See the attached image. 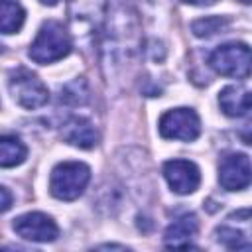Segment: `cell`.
Wrapping results in <instances>:
<instances>
[{
  "mask_svg": "<svg viewBox=\"0 0 252 252\" xmlns=\"http://www.w3.org/2000/svg\"><path fill=\"white\" fill-rule=\"evenodd\" d=\"M71 47H73V39L67 28L61 22L47 20L41 24L35 39L32 41L28 55L32 61L39 65H49L67 57L71 53Z\"/></svg>",
  "mask_w": 252,
  "mask_h": 252,
  "instance_id": "1",
  "label": "cell"
},
{
  "mask_svg": "<svg viewBox=\"0 0 252 252\" xmlns=\"http://www.w3.org/2000/svg\"><path fill=\"white\" fill-rule=\"evenodd\" d=\"M91 179V169L83 161H61L51 169L49 191L59 201H75L83 195Z\"/></svg>",
  "mask_w": 252,
  "mask_h": 252,
  "instance_id": "2",
  "label": "cell"
},
{
  "mask_svg": "<svg viewBox=\"0 0 252 252\" xmlns=\"http://www.w3.org/2000/svg\"><path fill=\"white\" fill-rule=\"evenodd\" d=\"M209 65L222 77L248 79L252 75V47L242 41L222 43L209 55Z\"/></svg>",
  "mask_w": 252,
  "mask_h": 252,
  "instance_id": "3",
  "label": "cell"
},
{
  "mask_svg": "<svg viewBox=\"0 0 252 252\" xmlns=\"http://www.w3.org/2000/svg\"><path fill=\"white\" fill-rule=\"evenodd\" d=\"M8 91H10L12 98L28 110L39 108L49 100V91L43 85V81L26 67H18V69L10 71Z\"/></svg>",
  "mask_w": 252,
  "mask_h": 252,
  "instance_id": "4",
  "label": "cell"
},
{
  "mask_svg": "<svg viewBox=\"0 0 252 252\" xmlns=\"http://www.w3.org/2000/svg\"><path fill=\"white\" fill-rule=\"evenodd\" d=\"M217 240L230 250L252 252V207L238 209L224 217V220L215 228Z\"/></svg>",
  "mask_w": 252,
  "mask_h": 252,
  "instance_id": "5",
  "label": "cell"
},
{
  "mask_svg": "<svg viewBox=\"0 0 252 252\" xmlns=\"http://www.w3.org/2000/svg\"><path fill=\"white\" fill-rule=\"evenodd\" d=\"M158 130L165 140L191 142L201 134V120L193 108L179 106L161 114L158 122Z\"/></svg>",
  "mask_w": 252,
  "mask_h": 252,
  "instance_id": "6",
  "label": "cell"
},
{
  "mask_svg": "<svg viewBox=\"0 0 252 252\" xmlns=\"http://www.w3.org/2000/svg\"><path fill=\"white\" fill-rule=\"evenodd\" d=\"M12 226L18 236H22L24 240H32V242H53L59 236L57 222L49 215L39 213V211L20 215L18 219H14Z\"/></svg>",
  "mask_w": 252,
  "mask_h": 252,
  "instance_id": "7",
  "label": "cell"
},
{
  "mask_svg": "<svg viewBox=\"0 0 252 252\" xmlns=\"http://www.w3.org/2000/svg\"><path fill=\"white\" fill-rule=\"evenodd\" d=\"M252 181V163L246 154H226L219 161V183L226 191H242Z\"/></svg>",
  "mask_w": 252,
  "mask_h": 252,
  "instance_id": "8",
  "label": "cell"
},
{
  "mask_svg": "<svg viewBox=\"0 0 252 252\" xmlns=\"http://www.w3.org/2000/svg\"><path fill=\"white\" fill-rule=\"evenodd\" d=\"M163 177L169 189L177 195H189L197 191L201 183L199 167L189 159H169L163 163Z\"/></svg>",
  "mask_w": 252,
  "mask_h": 252,
  "instance_id": "9",
  "label": "cell"
},
{
  "mask_svg": "<svg viewBox=\"0 0 252 252\" xmlns=\"http://www.w3.org/2000/svg\"><path fill=\"white\" fill-rule=\"evenodd\" d=\"M61 136L67 144L81 148V150H93L98 144V132L93 126L91 120L83 118V116H71L63 128H61Z\"/></svg>",
  "mask_w": 252,
  "mask_h": 252,
  "instance_id": "10",
  "label": "cell"
},
{
  "mask_svg": "<svg viewBox=\"0 0 252 252\" xmlns=\"http://www.w3.org/2000/svg\"><path fill=\"white\" fill-rule=\"evenodd\" d=\"M199 230V220L193 213H185L177 217L163 234V242L167 248H191V240Z\"/></svg>",
  "mask_w": 252,
  "mask_h": 252,
  "instance_id": "11",
  "label": "cell"
},
{
  "mask_svg": "<svg viewBox=\"0 0 252 252\" xmlns=\"http://www.w3.org/2000/svg\"><path fill=\"white\" fill-rule=\"evenodd\" d=\"M219 106L230 118H242L252 110V91L240 85H228L219 93Z\"/></svg>",
  "mask_w": 252,
  "mask_h": 252,
  "instance_id": "12",
  "label": "cell"
},
{
  "mask_svg": "<svg viewBox=\"0 0 252 252\" xmlns=\"http://www.w3.org/2000/svg\"><path fill=\"white\" fill-rule=\"evenodd\" d=\"M26 156H28V148L18 136L4 134L0 138V165L2 167H16L26 159Z\"/></svg>",
  "mask_w": 252,
  "mask_h": 252,
  "instance_id": "13",
  "label": "cell"
},
{
  "mask_svg": "<svg viewBox=\"0 0 252 252\" xmlns=\"http://www.w3.org/2000/svg\"><path fill=\"white\" fill-rule=\"evenodd\" d=\"M26 20V10L18 0H2V10H0V30L2 33L10 35L20 32Z\"/></svg>",
  "mask_w": 252,
  "mask_h": 252,
  "instance_id": "14",
  "label": "cell"
},
{
  "mask_svg": "<svg viewBox=\"0 0 252 252\" xmlns=\"http://www.w3.org/2000/svg\"><path fill=\"white\" fill-rule=\"evenodd\" d=\"M230 20L224 16H205L201 20H195L191 24V30L197 37H211L219 32H224L228 28Z\"/></svg>",
  "mask_w": 252,
  "mask_h": 252,
  "instance_id": "15",
  "label": "cell"
},
{
  "mask_svg": "<svg viewBox=\"0 0 252 252\" xmlns=\"http://www.w3.org/2000/svg\"><path fill=\"white\" fill-rule=\"evenodd\" d=\"M0 195H2V211L6 213L8 209H10V205H12V195H10V191H8V187H0Z\"/></svg>",
  "mask_w": 252,
  "mask_h": 252,
  "instance_id": "16",
  "label": "cell"
},
{
  "mask_svg": "<svg viewBox=\"0 0 252 252\" xmlns=\"http://www.w3.org/2000/svg\"><path fill=\"white\" fill-rule=\"evenodd\" d=\"M183 2L185 4H191V6H213L219 0H183Z\"/></svg>",
  "mask_w": 252,
  "mask_h": 252,
  "instance_id": "17",
  "label": "cell"
},
{
  "mask_svg": "<svg viewBox=\"0 0 252 252\" xmlns=\"http://www.w3.org/2000/svg\"><path fill=\"white\" fill-rule=\"evenodd\" d=\"M98 248H126V246H120V244H102Z\"/></svg>",
  "mask_w": 252,
  "mask_h": 252,
  "instance_id": "18",
  "label": "cell"
},
{
  "mask_svg": "<svg viewBox=\"0 0 252 252\" xmlns=\"http://www.w3.org/2000/svg\"><path fill=\"white\" fill-rule=\"evenodd\" d=\"M39 2H41V4H45V6H55L59 0H39Z\"/></svg>",
  "mask_w": 252,
  "mask_h": 252,
  "instance_id": "19",
  "label": "cell"
},
{
  "mask_svg": "<svg viewBox=\"0 0 252 252\" xmlns=\"http://www.w3.org/2000/svg\"><path fill=\"white\" fill-rule=\"evenodd\" d=\"M238 2H242V4H252V0H238Z\"/></svg>",
  "mask_w": 252,
  "mask_h": 252,
  "instance_id": "20",
  "label": "cell"
}]
</instances>
